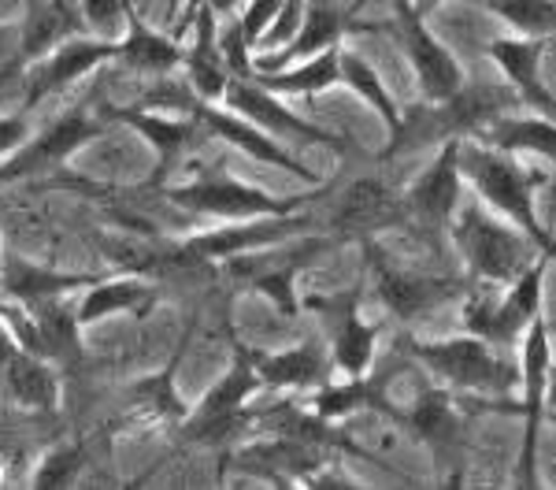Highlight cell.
<instances>
[{"mask_svg":"<svg viewBox=\"0 0 556 490\" xmlns=\"http://www.w3.org/2000/svg\"><path fill=\"white\" fill-rule=\"evenodd\" d=\"M15 49H20V30H12V26L0 23V64L15 60Z\"/></svg>","mask_w":556,"mask_h":490,"instance_id":"39","label":"cell"},{"mask_svg":"<svg viewBox=\"0 0 556 490\" xmlns=\"http://www.w3.org/2000/svg\"><path fill=\"white\" fill-rule=\"evenodd\" d=\"M361 301H364V282L353 290H342L334 298H308L301 301V309H316L327 319L330 331V368L342 372V376H367L375 361V345H379L382 327L367 324L361 316Z\"/></svg>","mask_w":556,"mask_h":490,"instance_id":"10","label":"cell"},{"mask_svg":"<svg viewBox=\"0 0 556 490\" xmlns=\"http://www.w3.org/2000/svg\"><path fill=\"white\" fill-rule=\"evenodd\" d=\"M190 338H193V327L186 331L182 345H178L175 356H172V364H164V372L141 379L138 387L130 390L134 409H138V413L152 416V420H164V424H182L186 416H190V409H186L175 394V376H178V364H182L186 350H190Z\"/></svg>","mask_w":556,"mask_h":490,"instance_id":"31","label":"cell"},{"mask_svg":"<svg viewBox=\"0 0 556 490\" xmlns=\"http://www.w3.org/2000/svg\"><path fill=\"white\" fill-rule=\"evenodd\" d=\"M134 0H78V12L93 30H112L115 23H127Z\"/></svg>","mask_w":556,"mask_h":490,"instance_id":"36","label":"cell"},{"mask_svg":"<svg viewBox=\"0 0 556 490\" xmlns=\"http://www.w3.org/2000/svg\"><path fill=\"white\" fill-rule=\"evenodd\" d=\"M108 60H115V41H108V38H83V34H75V38L60 41L56 49H49L41 60H34V64L23 67L20 109L34 112L41 101H49L52 93H60V89H67L71 83H78V78L108 64Z\"/></svg>","mask_w":556,"mask_h":490,"instance_id":"11","label":"cell"},{"mask_svg":"<svg viewBox=\"0 0 556 490\" xmlns=\"http://www.w3.org/2000/svg\"><path fill=\"white\" fill-rule=\"evenodd\" d=\"M516 350H519V387H523V420H542L545 401H549V368H553L549 319L542 312L523 327Z\"/></svg>","mask_w":556,"mask_h":490,"instance_id":"25","label":"cell"},{"mask_svg":"<svg viewBox=\"0 0 556 490\" xmlns=\"http://www.w3.org/2000/svg\"><path fill=\"white\" fill-rule=\"evenodd\" d=\"M260 89L275 97H316L323 89L338 86V45L334 49H323L316 56L298 60V67H278V71H253Z\"/></svg>","mask_w":556,"mask_h":490,"instance_id":"28","label":"cell"},{"mask_svg":"<svg viewBox=\"0 0 556 490\" xmlns=\"http://www.w3.org/2000/svg\"><path fill=\"white\" fill-rule=\"evenodd\" d=\"M386 34H393L401 49H405V56L412 60L427 104L450 101L456 89L468 83V78H464V67L456 64L453 52L427 30L424 12H416L412 0H393V20L386 23Z\"/></svg>","mask_w":556,"mask_h":490,"instance_id":"9","label":"cell"},{"mask_svg":"<svg viewBox=\"0 0 556 490\" xmlns=\"http://www.w3.org/2000/svg\"><path fill=\"white\" fill-rule=\"evenodd\" d=\"M456 146L460 138H450L430 164L419 172L416 183L405 190V223H416L424 235H438L450 227V219L460 209V167H456Z\"/></svg>","mask_w":556,"mask_h":490,"instance_id":"14","label":"cell"},{"mask_svg":"<svg viewBox=\"0 0 556 490\" xmlns=\"http://www.w3.org/2000/svg\"><path fill=\"white\" fill-rule=\"evenodd\" d=\"M26 134H30V127H26L23 115H0V160L12 153L20 141H26Z\"/></svg>","mask_w":556,"mask_h":490,"instance_id":"38","label":"cell"},{"mask_svg":"<svg viewBox=\"0 0 556 490\" xmlns=\"http://www.w3.org/2000/svg\"><path fill=\"white\" fill-rule=\"evenodd\" d=\"M186 115H193L208 138L223 141V146H230V149H238V153H245L249 160H256V164L278 167V172L301 178V183L319 186V172H312L304 160L293 156L290 149H282V141H275L271 134H264L260 127H253L249 120H241V115H235L230 109H223V104H212V101L193 97V104H190V112H186Z\"/></svg>","mask_w":556,"mask_h":490,"instance_id":"13","label":"cell"},{"mask_svg":"<svg viewBox=\"0 0 556 490\" xmlns=\"http://www.w3.org/2000/svg\"><path fill=\"white\" fill-rule=\"evenodd\" d=\"M152 305H156V290L146 287L141 279H134V275H123V279H97V282H89L83 305L75 309V319H78V327H86V324H97V319L112 316V312H138V316H146Z\"/></svg>","mask_w":556,"mask_h":490,"instance_id":"29","label":"cell"},{"mask_svg":"<svg viewBox=\"0 0 556 490\" xmlns=\"http://www.w3.org/2000/svg\"><path fill=\"white\" fill-rule=\"evenodd\" d=\"M101 130H104V123L93 120L86 109L64 112L56 123H49L38 138L26 141L15 156L0 160V186L15 183V178H26V175H38V172H52V167L64 164L75 149H83L86 141H93Z\"/></svg>","mask_w":556,"mask_h":490,"instance_id":"15","label":"cell"},{"mask_svg":"<svg viewBox=\"0 0 556 490\" xmlns=\"http://www.w3.org/2000/svg\"><path fill=\"white\" fill-rule=\"evenodd\" d=\"M456 167H460V178H468L475 190H479L486 209H497L527 242L538 246V253L553 256V235L545 230V223L534 212V190L549 186V172H523L516 164V156L497 153V149L482 146L475 138H460V146H456Z\"/></svg>","mask_w":556,"mask_h":490,"instance_id":"1","label":"cell"},{"mask_svg":"<svg viewBox=\"0 0 556 490\" xmlns=\"http://www.w3.org/2000/svg\"><path fill=\"white\" fill-rule=\"evenodd\" d=\"M330 246H334V238L298 235V242L286 249V253H271L275 246H267V249H256V253L230 256V275H238V279H245L253 290L264 293L278 316L298 319L301 298H298V290H293V282H298V275L308 272Z\"/></svg>","mask_w":556,"mask_h":490,"instance_id":"8","label":"cell"},{"mask_svg":"<svg viewBox=\"0 0 556 490\" xmlns=\"http://www.w3.org/2000/svg\"><path fill=\"white\" fill-rule=\"evenodd\" d=\"M241 345H245V342H241ZM245 356H249V364L256 368L260 387L293 390V394L323 387V382L330 379V372H334L319 342H301V345L282 350V353H264V350L245 345Z\"/></svg>","mask_w":556,"mask_h":490,"instance_id":"20","label":"cell"},{"mask_svg":"<svg viewBox=\"0 0 556 490\" xmlns=\"http://www.w3.org/2000/svg\"><path fill=\"white\" fill-rule=\"evenodd\" d=\"M190 23H197V38L190 49L182 52V67H186V75H190V89L201 97V101L219 104L230 75L219 56V45H215V30H219V26H215V12L208 8V0L197 8Z\"/></svg>","mask_w":556,"mask_h":490,"instance_id":"27","label":"cell"},{"mask_svg":"<svg viewBox=\"0 0 556 490\" xmlns=\"http://www.w3.org/2000/svg\"><path fill=\"white\" fill-rule=\"evenodd\" d=\"M364 256H367V275H371L375 290H379V301L397 319H405V324L408 319L430 316V312L450 305L453 298H464V290H468V282L453 279V275H430V272H416V267H405L397 256L386 253L375 238L364 242Z\"/></svg>","mask_w":556,"mask_h":490,"instance_id":"6","label":"cell"},{"mask_svg":"<svg viewBox=\"0 0 556 490\" xmlns=\"http://www.w3.org/2000/svg\"><path fill=\"white\" fill-rule=\"evenodd\" d=\"M349 26H353V12L338 4V0H304L298 34L282 49H275L271 56L253 60V71H278V67H290L293 60L334 49L342 41V34H349Z\"/></svg>","mask_w":556,"mask_h":490,"instance_id":"18","label":"cell"},{"mask_svg":"<svg viewBox=\"0 0 556 490\" xmlns=\"http://www.w3.org/2000/svg\"><path fill=\"white\" fill-rule=\"evenodd\" d=\"M97 282V275H64L41 267L34 261H23L15 253H0V293H8L20 305H38V301L64 298L71 290H83Z\"/></svg>","mask_w":556,"mask_h":490,"instance_id":"24","label":"cell"},{"mask_svg":"<svg viewBox=\"0 0 556 490\" xmlns=\"http://www.w3.org/2000/svg\"><path fill=\"white\" fill-rule=\"evenodd\" d=\"M553 49V38H493L486 41V56L505 71L508 86L516 89L527 112L553 115V89L542 75V60Z\"/></svg>","mask_w":556,"mask_h":490,"instance_id":"16","label":"cell"},{"mask_svg":"<svg viewBox=\"0 0 556 490\" xmlns=\"http://www.w3.org/2000/svg\"><path fill=\"white\" fill-rule=\"evenodd\" d=\"M0 387H4L8 401L30 413H52L56 405V379L45 368V356L15 350L12 361L0 368Z\"/></svg>","mask_w":556,"mask_h":490,"instance_id":"30","label":"cell"},{"mask_svg":"<svg viewBox=\"0 0 556 490\" xmlns=\"http://www.w3.org/2000/svg\"><path fill=\"white\" fill-rule=\"evenodd\" d=\"M230 342H235V368L215 382L201 398V405L190 409V416L182 420V439L197 445H227L253 427V413L245 409V401L260 390V376L249 364L245 345L235 335H230Z\"/></svg>","mask_w":556,"mask_h":490,"instance_id":"5","label":"cell"},{"mask_svg":"<svg viewBox=\"0 0 556 490\" xmlns=\"http://www.w3.org/2000/svg\"><path fill=\"white\" fill-rule=\"evenodd\" d=\"M312 227H316V219L308 216V209L286 212V216H253L241 223V227H223V230H208V235L190 238V242L178 249V256L193 264H219V261H230V256L278 246V242H286V238L308 235Z\"/></svg>","mask_w":556,"mask_h":490,"instance_id":"12","label":"cell"},{"mask_svg":"<svg viewBox=\"0 0 556 490\" xmlns=\"http://www.w3.org/2000/svg\"><path fill=\"white\" fill-rule=\"evenodd\" d=\"M479 4L497 12L523 38H553V26H556L553 0H479Z\"/></svg>","mask_w":556,"mask_h":490,"instance_id":"33","label":"cell"},{"mask_svg":"<svg viewBox=\"0 0 556 490\" xmlns=\"http://www.w3.org/2000/svg\"><path fill=\"white\" fill-rule=\"evenodd\" d=\"M83 30V12L71 0H30L26 20L20 26V49L15 60L26 67L34 60H41L49 49H56L60 41L75 38Z\"/></svg>","mask_w":556,"mask_h":490,"instance_id":"22","label":"cell"},{"mask_svg":"<svg viewBox=\"0 0 556 490\" xmlns=\"http://www.w3.org/2000/svg\"><path fill=\"white\" fill-rule=\"evenodd\" d=\"M338 183H319L316 193H298V198H271L267 190L245 186L238 178H227L219 172H208L186 186H167L164 201L190 216H212V219H253V216H286V212L308 209V201L334 193Z\"/></svg>","mask_w":556,"mask_h":490,"instance_id":"3","label":"cell"},{"mask_svg":"<svg viewBox=\"0 0 556 490\" xmlns=\"http://www.w3.org/2000/svg\"><path fill=\"white\" fill-rule=\"evenodd\" d=\"M15 350H20V345H15V338L8 335L4 319H0V368H4V364L12 361V356H15Z\"/></svg>","mask_w":556,"mask_h":490,"instance_id":"40","label":"cell"},{"mask_svg":"<svg viewBox=\"0 0 556 490\" xmlns=\"http://www.w3.org/2000/svg\"><path fill=\"white\" fill-rule=\"evenodd\" d=\"M438 4H445V0H412L416 12H427V8H438ZM456 4H479V0H456Z\"/></svg>","mask_w":556,"mask_h":490,"instance_id":"41","label":"cell"},{"mask_svg":"<svg viewBox=\"0 0 556 490\" xmlns=\"http://www.w3.org/2000/svg\"><path fill=\"white\" fill-rule=\"evenodd\" d=\"M215 45H219V56L227 64L230 78H253V60H249V45L241 38V26L238 20L227 26V30H215Z\"/></svg>","mask_w":556,"mask_h":490,"instance_id":"35","label":"cell"},{"mask_svg":"<svg viewBox=\"0 0 556 490\" xmlns=\"http://www.w3.org/2000/svg\"><path fill=\"white\" fill-rule=\"evenodd\" d=\"M278 8H282V0H249V8L241 12V38H245L249 49H256V41H260V34L271 26V20L278 15Z\"/></svg>","mask_w":556,"mask_h":490,"instance_id":"37","label":"cell"},{"mask_svg":"<svg viewBox=\"0 0 556 490\" xmlns=\"http://www.w3.org/2000/svg\"><path fill=\"white\" fill-rule=\"evenodd\" d=\"M182 45H178L172 34L152 30L149 23H141L138 8L127 12V38L115 41V60L127 64L130 71H141V75H172V71L182 67Z\"/></svg>","mask_w":556,"mask_h":490,"instance_id":"26","label":"cell"},{"mask_svg":"<svg viewBox=\"0 0 556 490\" xmlns=\"http://www.w3.org/2000/svg\"><path fill=\"white\" fill-rule=\"evenodd\" d=\"M471 138L508 156L534 153V156H542L545 164L556 160V127L549 115H513V112L493 115L490 123H482V127L471 134Z\"/></svg>","mask_w":556,"mask_h":490,"instance_id":"23","label":"cell"},{"mask_svg":"<svg viewBox=\"0 0 556 490\" xmlns=\"http://www.w3.org/2000/svg\"><path fill=\"white\" fill-rule=\"evenodd\" d=\"M445 230H453V242L468 261V272L475 279L493 282V287H508L531 264V242L516 230L501 227L497 219H490L486 204L479 201L460 204Z\"/></svg>","mask_w":556,"mask_h":490,"instance_id":"4","label":"cell"},{"mask_svg":"<svg viewBox=\"0 0 556 490\" xmlns=\"http://www.w3.org/2000/svg\"><path fill=\"white\" fill-rule=\"evenodd\" d=\"M219 104L235 115H241V120H249L264 134H271V138L301 141V146H323L338 160H361V149H356L353 141H345L342 134L319 127V123L304 120V115H293L275 93L260 89L256 83H249V78H227V89H223Z\"/></svg>","mask_w":556,"mask_h":490,"instance_id":"7","label":"cell"},{"mask_svg":"<svg viewBox=\"0 0 556 490\" xmlns=\"http://www.w3.org/2000/svg\"><path fill=\"white\" fill-rule=\"evenodd\" d=\"M338 83H345V86L353 89V93L367 104V109H375V115H379V120L386 123V130L397 134V127H401V109H397V101H393L390 89L382 86L379 71L367 64L364 56L338 49Z\"/></svg>","mask_w":556,"mask_h":490,"instance_id":"32","label":"cell"},{"mask_svg":"<svg viewBox=\"0 0 556 490\" xmlns=\"http://www.w3.org/2000/svg\"><path fill=\"white\" fill-rule=\"evenodd\" d=\"M397 350L442 376L453 390L464 394H508L519 382V368L501 361L490 342L475 335L445 338V342H419L412 335L397 338Z\"/></svg>","mask_w":556,"mask_h":490,"instance_id":"2","label":"cell"},{"mask_svg":"<svg viewBox=\"0 0 556 490\" xmlns=\"http://www.w3.org/2000/svg\"><path fill=\"white\" fill-rule=\"evenodd\" d=\"M401 223H405V204H401L397 193L386 183H379V178H356L345 190L342 204H338L334 230H342L345 238L361 235L367 242L379 230L401 227Z\"/></svg>","mask_w":556,"mask_h":490,"instance_id":"21","label":"cell"},{"mask_svg":"<svg viewBox=\"0 0 556 490\" xmlns=\"http://www.w3.org/2000/svg\"><path fill=\"white\" fill-rule=\"evenodd\" d=\"M86 465V450L83 445H60L45 457V465L38 472L34 483L38 487H64V483H75V476L83 472Z\"/></svg>","mask_w":556,"mask_h":490,"instance_id":"34","label":"cell"},{"mask_svg":"<svg viewBox=\"0 0 556 490\" xmlns=\"http://www.w3.org/2000/svg\"><path fill=\"white\" fill-rule=\"evenodd\" d=\"M397 420L405 424L416 439L434 445L438 461L456 468V461H460V453H464V424H460V413H456L450 390L424 387L419 398L408 405V413H397Z\"/></svg>","mask_w":556,"mask_h":490,"instance_id":"19","label":"cell"},{"mask_svg":"<svg viewBox=\"0 0 556 490\" xmlns=\"http://www.w3.org/2000/svg\"><path fill=\"white\" fill-rule=\"evenodd\" d=\"M104 112H108V120H119L138 134H146V141L156 149L160 164H156V175H152V186H164L178 160L201 146V141H208V134L201 130V123H197L193 115L178 120V115H156L149 109H112V104H108Z\"/></svg>","mask_w":556,"mask_h":490,"instance_id":"17","label":"cell"}]
</instances>
